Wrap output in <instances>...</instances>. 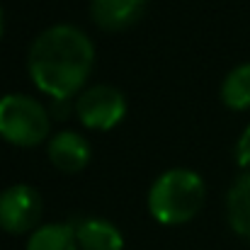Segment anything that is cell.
<instances>
[{"instance_id":"6da1fadb","label":"cell","mask_w":250,"mask_h":250,"mask_svg":"<svg viewBox=\"0 0 250 250\" xmlns=\"http://www.w3.org/2000/svg\"><path fill=\"white\" fill-rule=\"evenodd\" d=\"M95 63V49L83 29L54 24L29 46L27 73L51 100H73L83 92Z\"/></svg>"},{"instance_id":"7a4b0ae2","label":"cell","mask_w":250,"mask_h":250,"mask_svg":"<svg viewBox=\"0 0 250 250\" xmlns=\"http://www.w3.org/2000/svg\"><path fill=\"white\" fill-rule=\"evenodd\" d=\"M207 197L204 180L187 167H172L158 175L148 189V211L163 226L192 221Z\"/></svg>"},{"instance_id":"3957f363","label":"cell","mask_w":250,"mask_h":250,"mask_svg":"<svg viewBox=\"0 0 250 250\" xmlns=\"http://www.w3.org/2000/svg\"><path fill=\"white\" fill-rule=\"evenodd\" d=\"M51 114L49 109L22 92L0 97V139L17 148H34L49 139Z\"/></svg>"},{"instance_id":"277c9868","label":"cell","mask_w":250,"mask_h":250,"mask_svg":"<svg viewBox=\"0 0 250 250\" xmlns=\"http://www.w3.org/2000/svg\"><path fill=\"white\" fill-rule=\"evenodd\" d=\"M76 117L85 129L109 131L126 117V97L112 85H90L76 97Z\"/></svg>"},{"instance_id":"5b68a950","label":"cell","mask_w":250,"mask_h":250,"mask_svg":"<svg viewBox=\"0 0 250 250\" xmlns=\"http://www.w3.org/2000/svg\"><path fill=\"white\" fill-rule=\"evenodd\" d=\"M42 211V194L32 185H10L0 192V229L10 236H24L37 231Z\"/></svg>"},{"instance_id":"8992f818","label":"cell","mask_w":250,"mask_h":250,"mask_svg":"<svg viewBox=\"0 0 250 250\" xmlns=\"http://www.w3.org/2000/svg\"><path fill=\"white\" fill-rule=\"evenodd\" d=\"M46 156L51 166L66 175H76L87 167L92 158V148L78 131H59L46 141Z\"/></svg>"},{"instance_id":"52a82bcc","label":"cell","mask_w":250,"mask_h":250,"mask_svg":"<svg viewBox=\"0 0 250 250\" xmlns=\"http://www.w3.org/2000/svg\"><path fill=\"white\" fill-rule=\"evenodd\" d=\"M146 0H92L90 17L104 32H122L139 22Z\"/></svg>"},{"instance_id":"ba28073f","label":"cell","mask_w":250,"mask_h":250,"mask_svg":"<svg viewBox=\"0 0 250 250\" xmlns=\"http://www.w3.org/2000/svg\"><path fill=\"white\" fill-rule=\"evenodd\" d=\"M73 229L81 250H124L122 231L104 219H83Z\"/></svg>"},{"instance_id":"9c48e42d","label":"cell","mask_w":250,"mask_h":250,"mask_svg":"<svg viewBox=\"0 0 250 250\" xmlns=\"http://www.w3.org/2000/svg\"><path fill=\"white\" fill-rule=\"evenodd\" d=\"M226 216L231 229L250 241V170L231 185L226 194Z\"/></svg>"},{"instance_id":"30bf717a","label":"cell","mask_w":250,"mask_h":250,"mask_svg":"<svg viewBox=\"0 0 250 250\" xmlns=\"http://www.w3.org/2000/svg\"><path fill=\"white\" fill-rule=\"evenodd\" d=\"M24 250H81L73 224H44L32 231Z\"/></svg>"},{"instance_id":"8fae6325","label":"cell","mask_w":250,"mask_h":250,"mask_svg":"<svg viewBox=\"0 0 250 250\" xmlns=\"http://www.w3.org/2000/svg\"><path fill=\"white\" fill-rule=\"evenodd\" d=\"M221 102L233 112L250 109V63L236 66L221 83Z\"/></svg>"},{"instance_id":"7c38bea8","label":"cell","mask_w":250,"mask_h":250,"mask_svg":"<svg viewBox=\"0 0 250 250\" xmlns=\"http://www.w3.org/2000/svg\"><path fill=\"white\" fill-rule=\"evenodd\" d=\"M236 161H238V166L250 170V124L246 126V131L241 134V139H238V146H236Z\"/></svg>"},{"instance_id":"4fadbf2b","label":"cell","mask_w":250,"mask_h":250,"mask_svg":"<svg viewBox=\"0 0 250 250\" xmlns=\"http://www.w3.org/2000/svg\"><path fill=\"white\" fill-rule=\"evenodd\" d=\"M51 117L61 119V117H68V114H76V100H54L51 109H49Z\"/></svg>"},{"instance_id":"5bb4252c","label":"cell","mask_w":250,"mask_h":250,"mask_svg":"<svg viewBox=\"0 0 250 250\" xmlns=\"http://www.w3.org/2000/svg\"><path fill=\"white\" fill-rule=\"evenodd\" d=\"M2 29H5V17H2V10H0V37H2Z\"/></svg>"}]
</instances>
